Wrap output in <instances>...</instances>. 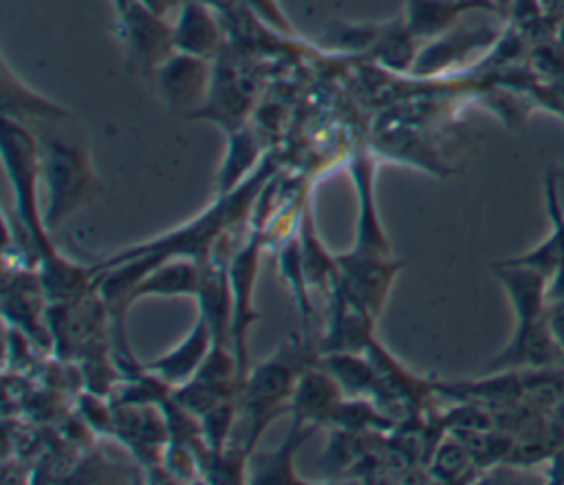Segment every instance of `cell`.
<instances>
[{
  "label": "cell",
  "mask_w": 564,
  "mask_h": 485,
  "mask_svg": "<svg viewBox=\"0 0 564 485\" xmlns=\"http://www.w3.org/2000/svg\"><path fill=\"white\" fill-rule=\"evenodd\" d=\"M273 172H275V163L269 157H264L260 165L238 187H234L231 192L218 194L214 205L203 209L189 223L159 238L117 251L101 265L93 267V276L137 256H150L156 265L167 258H189L205 265L209 258H214L216 247L225 240L227 236L225 231L234 229L242 218L249 216V209L256 207L260 192L267 187V183H271Z\"/></svg>",
  "instance_id": "6da1fadb"
},
{
  "label": "cell",
  "mask_w": 564,
  "mask_h": 485,
  "mask_svg": "<svg viewBox=\"0 0 564 485\" xmlns=\"http://www.w3.org/2000/svg\"><path fill=\"white\" fill-rule=\"evenodd\" d=\"M68 117L42 119L29 126L40 141L42 183L46 192L44 223L48 231L93 203L104 190L90 161L88 139L79 130H62Z\"/></svg>",
  "instance_id": "7a4b0ae2"
},
{
  "label": "cell",
  "mask_w": 564,
  "mask_h": 485,
  "mask_svg": "<svg viewBox=\"0 0 564 485\" xmlns=\"http://www.w3.org/2000/svg\"><path fill=\"white\" fill-rule=\"evenodd\" d=\"M308 366L311 355L291 335L271 357L249 368L238 390V412L245 419L242 448L247 454H251L267 425L284 410H291L295 384Z\"/></svg>",
  "instance_id": "3957f363"
},
{
  "label": "cell",
  "mask_w": 564,
  "mask_h": 485,
  "mask_svg": "<svg viewBox=\"0 0 564 485\" xmlns=\"http://www.w3.org/2000/svg\"><path fill=\"white\" fill-rule=\"evenodd\" d=\"M260 247L262 229L260 225H253L247 240L238 247V251H234L231 260L227 262L231 293V348L238 362L240 384L249 373V328L258 320V311L253 306V291L258 278Z\"/></svg>",
  "instance_id": "277c9868"
},
{
  "label": "cell",
  "mask_w": 564,
  "mask_h": 485,
  "mask_svg": "<svg viewBox=\"0 0 564 485\" xmlns=\"http://www.w3.org/2000/svg\"><path fill=\"white\" fill-rule=\"evenodd\" d=\"M117 35L123 44L126 68L143 77H152L176 53L172 20L152 13L137 0L117 13Z\"/></svg>",
  "instance_id": "5b68a950"
},
{
  "label": "cell",
  "mask_w": 564,
  "mask_h": 485,
  "mask_svg": "<svg viewBox=\"0 0 564 485\" xmlns=\"http://www.w3.org/2000/svg\"><path fill=\"white\" fill-rule=\"evenodd\" d=\"M212 73L214 62L176 51L154 71L152 79L165 108L174 115L192 119L209 95Z\"/></svg>",
  "instance_id": "8992f818"
},
{
  "label": "cell",
  "mask_w": 564,
  "mask_h": 485,
  "mask_svg": "<svg viewBox=\"0 0 564 485\" xmlns=\"http://www.w3.org/2000/svg\"><path fill=\"white\" fill-rule=\"evenodd\" d=\"M337 265L339 291L377 320L390 284L403 265L392 260V256H375L355 249L337 254Z\"/></svg>",
  "instance_id": "52a82bcc"
},
{
  "label": "cell",
  "mask_w": 564,
  "mask_h": 485,
  "mask_svg": "<svg viewBox=\"0 0 564 485\" xmlns=\"http://www.w3.org/2000/svg\"><path fill=\"white\" fill-rule=\"evenodd\" d=\"M223 57L225 55L220 53L214 60L209 95L203 108L192 119H207L220 126L225 132H231L247 123L256 88L253 82L240 68H236L231 62Z\"/></svg>",
  "instance_id": "ba28073f"
},
{
  "label": "cell",
  "mask_w": 564,
  "mask_h": 485,
  "mask_svg": "<svg viewBox=\"0 0 564 485\" xmlns=\"http://www.w3.org/2000/svg\"><path fill=\"white\" fill-rule=\"evenodd\" d=\"M498 37H500V33L485 24H480V26L456 24L454 29L441 33L438 37L421 44L410 75H416V77L443 75L452 68L465 64L467 60H471V55L494 48Z\"/></svg>",
  "instance_id": "9c48e42d"
},
{
  "label": "cell",
  "mask_w": 564,
  "mask_h": 485,
  "mask_svg": "<svg viewBox=\"0 0 564 485\" xmlns=\"http://www.w3.org/2000/svg\"><path fill=\"white\" fill-rule=\"evenodd\" d=\"M564 357L551 322L549 313L527 322V324H516L511 342L505 346L500 355L491 359L487 366L489 370H507V368H518V366H533V368H544V366H555Z\"/></svg>",
  "instance_id": "30bf717a"
},
{
  "label": "cell",
  "mask_w": 564,
  "mask_h": 485,
  "mask_svg": "<svg viewBox=\"0 0 564 485\" xmlns=\"http://www.w3.org/2000/svg\"><path fill=\"white\" fill-rule=\"evenodd\" d=\"M172 26L176 51L209 62L225 53V33L218 22V11L203 0H187L174 15Z\"/></svg>",
  "instance_id": "8fae6325"
},
{
  "label": "cell",
  "mask_w": 564,
  "mask_h": 485,
  "mask_svg": "<svg viewBox=\"0 0 564 485\" xmlns=\"http://www.w3.org/2000/svg\"><path fill=\"white\" fill-rule=\"evenodd\" d=\"M348 172L355 181V194L359 201L357 209V231H355V251L392 256L388 236L381 227L377 203H375V163L368 154H357L348 163Z\"/></svg>",
  "instance_id": "7c38bea8"
},
{
  "label": "cell",
  "mask_w": 564,
  "mask_h": 485,
  "mask_svg": "<svg viewBox=\"0 0 564 485\" xmlns=\"http://www.w3.org/2000/svg\"><path fill=\"white\" fill-rule=\"evenodd\" d=\"M474 11L500 15L491 0H405L403 20L419 42H427L454 29L467 13Z\"/></svg>",
  "instance_id": "4fadbf2b"
},
{
  "label": "cell",
  "mask_w": 564,
  "mask_h": 485,
  "mask_svg": "<svg viewBox=\"0 0 564 485\" xmlns=\"http://www.w3.org/2000/svg\"><path fill=\"white\" fill-rule=\"evenodd\" d=\"M212 346H214V333L207 320L198 313V320L194 322L189 333L181 340V344L174 346L170 353L152 362H145L143 368L154 377H159L170 388H176L187 384L196 375V370L203 366L205 357L209 355Z\"/></svg>",
  "instance_id": "5bb4252c"
},
{
  "label": "cell",
  "mask_w": 564,
  "mask_h": 485,
  "mask_svg": "<svg viewBox=\"0 0 564 485\" xmlns=\"http://www.w3.org/2000/svg\"><path fill=\"white\" fill-rule=\"evenodd\" d=\"M330 317L326 324V333L322 340V355L326 353H364L368 342L375 337V317L366 313L361 306L350 302L339 287L328 298Z\"/></svg>",
  "instance_id": "9a60e30c"
},
{
  "label": "cell",
  "mask_w": 564,
  "mask_h": 485,
  "mask_svg": "<svg viewBox=\"0 0 564 485\" xmlns=\"http://www.w3.org/2000/svg\"><path fill=\"white\" fill-rule=\"evenodd\" d=\"M341 399L344 390L337 379L322 364L319 368L308 366L295 384L291 417L302 423H330V417Z\"/></svg>",
  "instance_id": "2e32d148"
},
{
  "label": "cell",
  "mask_w": 564,
  "mask_h": 485,
  "mask_svg": "<svg viewBox=\"0 0 564 485\" xmlns=\"http://www.w3.org/2000/svg\"><path fill=\"white\" fill-rule=\"evenodd\" d=\"M203 280V265L189 258H167L152 267L130 291L128 304L141 298H176L192 295L196 298Z\"/></svg>",
  "instance_id": "e0dca14e"
},
{
  "label": "cell",
  "mask_w": 564,
  "mask_h": 485,
  "mask_svg": "<svg viewBox=\"0 0 564 485\" xmlns=\"http://www.w3.org/2000/svg\"><path fill=\"white\" fill-rule=\"evenodd\" d=\"M322 366L337 379L344 395L394 403L379 370L366 357V353H326L322 357Z\"/></svg>",
  "instance_id": "ac0fdd59"
},
{
  "label": "cell",
  "mask_w": 564,
  "mask_h": 485,
  "mask_svg": "<svg viewBox=\"0 0 564 485\" xmlns=\"http://www.w3.org/2000/svg\"><path fill=\"white\" fill-rule=\"evenodd\" d=\"M546 207L551 218V231L544 242L527 251L524 256L500 260L505 265H524L551 276L557 267L564 265V205L557 192V172L546 174Z\"/></svg>",
  "instance_id": "d6986e66"
},
{
  "label": "cell",
  "mask_w": 564,
  "mask_h": 485,
  "mask_svg": "<svg viewBox=\"0 0 564 485\" xmlns=\"http://www.w3.org/2000/svg\"><path fill=\"white\" fill-rule=\"evenodd\" d=\"M297 236H300L302 267H304L308 287H315L326 298H330L335 293V289L339 287V265H337V256H333L322 245L308 207H304V212H302V223H300Z\"/></svg>",
  "instance_id": "ffe728a7"
},
{
  "label": "cell",
  "mask_w": 564,
  "mask_h": 485,
  "mask_svg": "<svg viewBox=\"0 0 564 485\" xmlns=\"http://www.w3.org/2000/svg\"><path fill=\"white\" fill-rule=\"evenodd\" d=\"M68 115L70 112L66 108L31 90L18 75L11 73L9 64L2 60V117L31 126L42 119H55V117H68Z\"/></svg>",
  "instance_id": "44dd1931"
},
{
  "label": "cell",
  "mask_w": 564,
  "mask_h": 485,
  "mask_svg": "<svg viewBox=\"0 0 564 485\" xmlns=\"http://www.w3.org/2000/svg\"><path fill=\"white\" fill-rule=\"evenodd\" d=\"M262 148L256 132L245 123L238 130L227 132V152L218 170V194L238 187L262 161Z\"/></svg>",
  "instance_id": "7402d4cb"
},
{
  "label": "cell",
  "mask_w": 564,
  "mask_h": 485,
  "mask_svg": "<svg viewBox=\"0 0 564 485\" xmlns=\"http://www.w3.org/2000/svg\"><path fill=\"white\" fill-rule=\"evenodd\" d=\"M315 428V423H302L293 419L284 443L278 450L267 452L253 461L251 483H300L293 472V456Z\"/></svg>",
  "instance_id": "603a6c76"
},
{
  "label": "cell",
  "mask_w": 564,
  "mask_h": 485,
  "mask_svg": "<svg viewBox=\"0 0 564 485\" xmlns=\"http://www.w3.org/2000/svg\"><path fill=\"white\" fill-rule=\"evenodd\" d=\"M419 40L410 33L405 26V20H392L377 29L372 40V51L377 60L394 71V73H412L416 53L421 46H416Z\"/></svg>",
  "instance_id": "cb8c5ba5"
},
{
  "label": "cell",
  "mask_w": 564,
  "mask_h": 485,
  "mask_svg": "<svg viewBox=\"0 0 564 485\" xmlns=\"http://www.w3.org/2000/svg\"><path fill=\"white\" fill-rule=\"evenodd\" d=\"M278 269H280V278L286 282L289 291L293 293L295 306L300 311L302 324H304V337L308 333V324H311V315H313V306L308 300V282L304 276V267H302V254H300V236L293 234L284 247L280 249L278 256Z\"/></svg>",
  "instance_id": "d4e9b609"
},
{
  "label": "cell",
  "mask_w": 564,
  "mask_h": 485,
  "mask_svg": "<svg viewBox=\"0 0 564 485\" xmlns=\"http://www.w3.org/2000/svg\"><path fill=\"white\" fill-rule=\"evenodd\" d=\"M238 414H240L238 412V397H234V399H227V401L218 403L216 408H212L203 417H198L203 439H205V443L212 452H220L227 445L231 425H234Z\"/></svg>",
  "instance_id": "484cf974"
},
{
  "label": "cell",
  "mask_w": 564,
  "mask_h": 485,
  "mask_svg": "<svg viewBox=\"0 0 564 485\" xmlns=\"http://www.w3.org/2000/svg\"><path fill=\"white\" fill-rule=\"evenodd\" d=\"M471 467V454L467 450V445L458 443V441H445L438 450H436V459H434V470L436 476L445 483H458L467 476V470Z\"/></svg>",
  "instance_id": "4316f807"
},
{
  "label": "cell",
  "mask_w": 564,
  "mask_h": 485,
  "mask_svg": "<svg viewBox=\"0 0 564 485\" xmlns=\"http://www.w3.org/2000/svg\"><path fill=\"white\" fill-rule=\"evenodd\" d=\"M240 2H245L264 24L273 26V29L280 31V33L295 35V29H293V24L289 22V18L284 15V11L280 9L278 0H240Z\"/></svg>",
  "instance_id": "83f0119b"
},
{
  "label": "cell",
  "mask_w": 564,
  "mask_h": 485,
  "mask_svg": "<svg viewBox=\"0 0 564 485\" xmlns=\"http://www.w3.org/2000/svg\"><path fill=\"white\" fill-rule=\"evenodd\" d=\"M546 280V304H564V265L557 267Z\"/></svg>",
  "instance_id": "f1b7e54d"
},
{
  "label": "cell",
  "mask_w": 564,
  "mask_h": 485,
  "mask_svg": "<svg viewBox=\"0 0 564 485\" xmlns=\"http://www.w3.org/2000/svg\"><path fill=\"white\" fill-rule=\"evenodd\" d=\"M139 4H143L145 9H150L152 13L165 18V20H174V15L178 13V9L187 2V0H137Z\"/></svg>",
  "instance_id": "f546056e"
},
{
  "label": "cell",
  "mask_w": 564,
  "mask_h": 485,
  "mask_svg": "<svg viewBox=\"0 0 564 485\" xmlns=\"http://www.w3.org/2000/svg\"><path fill=\"white\" fill-rule=\"evenodd\" d=\"M491 2L498 7L500 15H507V13H509V4H511V0H491Z\"/></svg>",
  "instance_id": "4dcf8cb0"
},
{
  "label": "cell",
  "mask_w": 564,
  "mask_h": 485,
  "mask_svg": "<svg viewBox=\"0 0 564 485\" xmlns=\"http://www.w3.org/2000/svg\"><path fill=\"white\" fill-rule=\"evenodd\" d=\"M112 2H115V9H117V13H119V11H123V9H126V7H128L132 0H112Z\"/></svg>",
  "instance_id": "1f68e13d"
},
{
  "label": "cell",
  "mask_w": 564,
  "mask_h": 485,
  "mask_svg": "<svg viewBox=\"0 0 564 485\" xmlns=\"http://www.w3.org/2000/svg\"><path fill=\"white\" fill-rule=\"evenodd\" d=\"M557 176L562 179V183H564V172H557Z\"/></svg>",
  "instance_id": "d6a6232c"
},
{
  "label": "cell",
  "mask_w": 564,
  "mask_h": 485,
  "mask_svg": "<svg viewBox=\"0 0 564 485\" xmlns=\"http://www.w3.org/2000/svg\"><path fill=\"white\" fill-rule=\"evenodd\" d=\"M542 2H544V9H546V2H549V0H542Z\"/></svg>",
  "instance_id": "836d02e7"
}]
</instances>
